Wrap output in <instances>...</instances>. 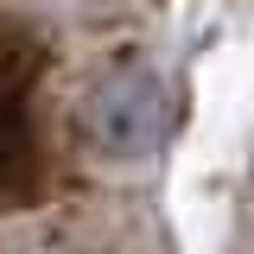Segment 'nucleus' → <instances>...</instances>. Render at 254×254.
I'll list each match as a JSON object with an SVG mask.
<instances>
[{
    "instance_id": "1",
    "label": "nucleus",
    "mask_w": 254,
    "mask_h": 254,
    "mask_svg": "<svg viewBox=\"0 0 254 254\" xmlns=\"http://www.w3.org/2000/svg\"><path fill=\"white\" fill-rule=\"evenodd\" d=\"M165 140V83L153 70H115L83 95V146L108 165L153 159Z\"/></svg>"
},
{
    "instance_id": "2",
    "label": "nucleus",
    "mask_w": 254,
    "mask_h": 254,
    "mask_svg": "<svg viewBox=\"0 0 254 254\" xmlns=\"http://www.w3.org/2000/svg\"><path fill=\"white\" fill-rule=\"evenodd\" d=\"M26 83H32V58H19V45L0 38V197H19L38 172L32 121H26Z\"/></svg>"
}]
</instances>
